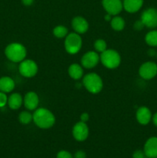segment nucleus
I'll list each match as a JSON object with an SVG mask.
<instances>
[{
  "mask_svg": "<svg viewBox=\"0 0 157 158\" xmlns=\"http://www.w3.org/2000/svg\"><path fill=\"white\" fill-rule=\"evenodd\" d=\"M32 117L35 124L42 129H49L55 124V116L50 110L46 108H38L35 110Z\"/></svg>",
  "mask_w": 157,
  "mask_h": 158,
  "instance_id": "f257e3e1",
  "label": "nucleus"
},
{
  "mask_svg": "<svg viewBox=\"0 0 157 158\" xmlns=\"http://www.w3.org/2000/svg\"><path fill=\"white\" fill-rule=\"evenodd\" d=\"M5 54L10 61L13 63H21L26 56V47L20 43H12L6 46Z\"/></svg>",
  "mask_w": 157,
  "mask_h": 158,
  "instance_id": "f03ea898",
  "label": "nucleus"
},
{
  "mask_svg": "<svg viewBox=\"0 0 157 158\" xmlns=\"http://www.w3.org/2000/svg\"><path fill=\"white\" fill-rule=\"evenodd\" d=\"M83 84L89 93L93 94H99L103 88V80L95 73L86 74L83 79Z\"/></svg>",
  "mask_w": 157,
  "mask_h": 158,
  "instance_id": "7ed1b4c3",
  "label": "nucleus"
},
{
  "mask_svg": "<svg viewBox=\"0 0 157 158\" xmlns=\"http://www.w3.org/2000/svg\"><path fill=\"white\" fill-rule=\"evenodd\" d=\"M100 61L105 67L108 69H115L121 63V56L117 51L114 49H106L100 56Z\"/></svg>",
  "mask_w": 157,
  "mask_h": 158,
  "instance_id": "20e7f679",
  "label": "nucleus"
},
{
  "mask_svg": "<svg viewBox=\"0 0 157 158\" xmlns=\"http://www.w3.org/2000/svg\"><path fill=\"white\" fill-rule=\"evenodd\" d=\"M83 40L76 32H72L66 36L64 46L66 52L69 54H75L81 49Z\"/></svg>",
  "mask_w": 157,
  "mask_h": 158,
  "instance_id": "39448f33",
  "label": "nucleus"
},
{
  "mask_svg": "<svg viewBox=\"0 0 157 158\" xmlns=\"http://www.w3.org/2000/svg\"><path fill=\"white\" fill-rule=\"evenodd\" d=\"M18 71L22 77L31 78L36 75L38 72V66L32 60H24L20 63Z\"/></svg>",
  "mask_w": 157,
  "mask_h": 158,
  "instance_id": "423d86ee",
  "label": "nucleus"
},
{
  "mask_svg": "<svg viewBox=\"0 0 157 158\" xmlns=\"http://www.w3.org/2000/svg\"><path fill=\"white\" fill-rule=\"evenodd\" d=\"M140 19L147 28L154 29L157 27V9L154 8L146 9L142 12Z\"/></svg>",
  "mask_w": 157,
  "mask_h": 158,
  "instance_id": "0eeeda50",
  "label": "nucleus"
},
{
  "mask_svg": "<svg viewBox=\"0 0 157 158\" xmlns=\"http://www.w3.org/2000/svg\"><path fill=\"white\" fill-rule=\"evenodd\" d=\"M139 74L144 80H152L157 75V64L154 62L144 63L139 69Z\"/></svg>",
  "mask_w": 157,
  "mask_h": 158,
  "instance_id": "6e6552de",
  "label": "nucleus"
},
{
  "mask_svg": "<svg viewBox=\"0 0 157 158\" xmlns=\"http://www.w3.org/2000/svg\"><path fill=\"white\" fill-rule=\"evenodd\" d=\"M72 135L77 141H84L89 136V127L83 121L78 122L72 128Z\"/></svg>",
  "mask_w": 157,
  "mask_h": 158,
  "instance_id": "1a4fd4ad",
  "label": "nucleus"
},
{
  "mask_svg": "<svg viewBox=\"0 0 157 158\" xmlns=\"http://www.w3.org/2000/svg\"><path fill=\"white\" fill-rule=\"evenodd\" d=\"M100 60V56L95 51H89L83 56L81 59L82 66L86 69H92L97 66Z\"/></svg>",
  "mask_w": 157,
  "mask_h": 158,
  "instance_id": "9d476101",
  "label": "nucleus"
},
{
  "mask_svg": "<svg viewBox=\"0 0 157 158\" xmlns=\"http://www.w3.org/2000/svg\"><path fill=\"white\" fill-rule=\"evenodd\" d=\"M102 4L106 12L111 15H118L123 9L121 0H103Z\"/></svg>",
  "mask_w": 157,
  "mask_h": 158,
  "instance_id": "9b49d317",
  "label": "nucleus"
},
{
  "mask_svg": "<svg viewBox=\"0 0 157 158\" xmlns=\"http://www.w3.org/2000/svg\"><path fill=\"white\" fill-rule=\"evenodd\" d=\"M145 154L149 158H157V137H152L148 139L145 143L144 149Z\"/></svg>",
  "mask_w": 157,
  "mask_h": 158,
  "instance_id": "f8f14e48",
  "label": "nucleus"
},
{
  "mask_svg": "<svg viewBox=\"0 0 157 158\" xmlns=\"http://www.w3.org/2000/svg\"><path fill=\"white\" fill-rule=\"evenodd\" d=\"M72 27L76 33L83 34L89 29V23L83 17L75 16L72 20Z\"/></svg>",
  "mask_w": 157,
  "mask_h": 158,
  "instance_id": "ddd939ff",
  "label": "nucleus"
},
{
  "mask_svg": "<svg viewBox=\"0 0 157 158\" xmlns=\"http://www.w3.org/2000/svg\"><path fill=\"white\" fill-rule=\"evenodd\" d=\"M25 107L29 110H34L38 107L39 99L38 95L35 92H28L25 95L24 100H23Z\"/></svg>",
  "mask_w": 157,
  "mask_h": 158,
  "instance_id": "4468645a",
  "label": "nucleus"
},
{
  "mask_svg": "<svg viewBox=\"0 0 157 158\" xmlns=\"http://www.w3.org/2000/svg\"><path fill=\"white\" fill-rule=\"evenodd\" d=\"M152 113L146 106H141L136 111V120L142 125H147L152 120Z\"/></svg>",
  "mask_w": 157,
  "mask_h": 158,
  "instance_id": "2eb2a0df",
  "label": "nucleus"
},
{
  "mask_svg": "<svg viewBox=\"0 0 157 158\" xmlns=\"http://www.w3.org/2000/svg\"><path fill=\"white\" fill-rule=\"evenodd\" d=\"M143 0H124L123 2V8L129 13L137 12L142 8Z\"/></svg>",
  "mask_w": 157,
  "mask_h": 158,
  "instance_id": "dca6fc26",
  "label": "nucleus"
},
{
  "mask_svg": "<svg viewBox=\"0 0 157 158\" xmlns=\"http://www.w3.org/2000/svg\"><path fill=\"white\" fill-rule=\"evenodd\" d=\"M15 88V82L11 77H3L0 78V91L3 93H9Z\"/></svg>",
  "mask_w": 157,
  "mask_h": 158,
  "instance_id": "f3484780",
  "label": "nucleus"
},
{
  "mask_svg": "<svg viewBox=\"0 0 157 158\" xmlns=\"http://www.w3.org/2000/svg\"><path fill=\"white\" fill-rule=\"evenodd\" d=\"M22 97L18 93H14L8 98V104L12 110H17L22 104Z\"/></svg>",
  "mask_w": 157,
  "mask_h": 158,
  "instance_id": "a211bd4d",
  "label": "nucleus"
},
{
  "mask_svg": "<svg viewBox=\"0 0 157 158\" xmlns=\"http://www.w3.org/2000/svg\"><path fill=\"white\" fill-rule=\"evenodd\" d=\"M68 73H69V75L71 78L78 80L83 77V69L80 65L77 64V63H73V64H71L69 66Z\"/></svg>",
  "mask_w": 157,
  "mask_h": 158,
  "instance_id": "6ab92c4d",
  "label": "nucleus"
},
{
  "mask_svg": "<svg viewBox=\"0 0 157 158\" xmlns=\"http://www.w3.org/2000/svg\"><path fill=\"white\" fill-rule=\"evenodd\" d=\"M111 26L115 31H122L125 27V20L122 17L116 16L111 19Z\"/></svg>",
  "mask_w": 157,
  "mask_h": 158,
  "instance_id": "aec40b11",
  "label": "nucleus"
},
{
  "mask_svg": "<svg viewBox=\"0 0 157 158\" xmlns=\"http://www.w3.org/2000/svg\"><path fill=\"white\" fill-rule=\"evenodd\" d=\"M146 44L152 47H157V30H152L147 32L145 36Z\"/></svg>",
  "mask_w": 157,
  "mask_h": 158,
  "instance_id": "412c9836",
  "label": "nucleus"
},
{
  "mask_svg": "<svg viewBox=\"0 0 157 158\" xmlns=\"http://www.w3.org/2000/svg\"><path fill=\"white\" fill-rule=\"evenodd\" d=\"M53 35L56 38H64V37H66L68 35V29L63 26H56L53 29Z\"/></svg>",
  "mask_w": 157,
  "mask_h": 158,
  "instance_id": "4be33fe9",
  "label": "nucleus"
},
{
  "mask_svg": "<svg viewBox=\"0 0 157 158\" xmlns=\"http://www.w3.org/2000/svg\"><path fill=\"white\" fill-rule=\"evenodd\" d=\"M32 120H33V117L29 111H22L18 115V120L22 124H29Z\"/></svg>",
  "mask_w": 157,
  "mask_h": 158,
  "instance_id": "5701e85b",
  "label": "nucleus"
},
{
  "mask_svg": "<svg viewBox=\"0 0 157 158\" xmlns=\"http://www.w3.org/2000/svg\"><path fill=\"white\" fill-rule=\"evenodd\" d=\"M94 48H95V51L102 53L107 49V44H106L105 40H95V43H94Z\"/></svg>",
  "mask_w": 157,
  "mask_h": 158,
  "instance_id": "b1692460",
  "label": "nucleus"
},
{
  "mask_svg": "<svg viewBox=\"0 0 157 158\" xmlns=\"http://www.w3.org/2000/svg\"><path fill=\"white\" fill-rule=\"evenodd\" d=\"M8 103V98L6 94L0 91V107H3Z\"/></svg>",
  "mask_w": 157,
  "mask_h": 158,
  "instance_id": "393cba45",
  "label": "nucleus"
},
{
  "mask_svg": "<svg viewBox=\"0 0 157 158\" xmlns=\"http://www.w3.org/2000/svg\"><path fill=\"white\" fill-rule=\"evenodd\" d=\"M56 158H73L72 155L66 151H61L57 154Z\"/></svg>",
  "mask_w": 157,
  "mask_h": 158,
  "instance_id": "a878e982",
  "label": "nucleus"
},
{
  "mask_svg": "<svg viewBox=\"0 0 157 158\" xmlns=\"http://www.w3.org/2000/svg\"><path fill=\"white\" fill-rule=\"evenodd\" d=\"M144 27H145V25L143 24V23L141 21V19L135 21L133 25V28L137 31L142 30V29H143V28Z\"/></svg>",
  "mask_w": 157,
  "mask_h": 158,
  "instance_id": "bb28decb",
  "label": "nucleus"
},
{
  "mask_svg": "<svg viewBox=\"0 0 157 158\" xmlns=\"http://www.w3.org/2000/svg\"><path fill=\"white\" fill-rule=\"evenodd\" d=\"M132 158H149L146 156L144 151H140V150H138V151H135L132 154Z\"/></svg>",
  "mask_w": 157,
  "mask_h": 158,
  "instance_id": "cd10ccee",
  "label": "nucleus"
},
{
  "mask_svg": "<svg viewBox=\"0 0 157 158\" xmlns=\"http://www.w3.org/2000/svg\"><path fill=\"white\" fill-rule=\"evenodd\" d=\"M75 158H86V154L83 151H78L75 152V155H74Z\"/></svg>",
  "mask_w": 157,
  "mask_h": 158,
  "instance_id": "c85d7f7f",
  "label": "nucleus"
},
{
  "mask_svg": "<svg viewBox=\"0 0 157 158\" xmlns=\"http://www.w3.org/2000/svg\"><path fill=\"white\" fill-rule=\"evenodd\" d=\"M80 119H81V121L84 122V123L87 122L89 120V114H87V113H83V114H82L81 116H80Z\"/></svg>",
  "mask_w": 157,
  "mask_h": 158,
  "instance_id": "c756f323",
  "label": "nucleus"
},
{
  "mask_svg": "<svg viewBox=\"0 0 157 158\" xmlns=\"http://www.w3.org/2000/svg\"><path fill=\"white\" fill-rule=\"evenodd\" d=\"M157 52H155V50L154 49H152V48H151V49H149V50H148V55L149 56H156Z\"/></svg>",
  "mask_w": 157,
  "mask_h": 158,
  "instance_id": "7c9ffc66",
  "label": "nucleus"
},
{
  "mask_svg": "<svg viewBox=\"0 0 157 158\" xmlns=\"http://www.w3.org/2000/svg\"><path fill=\"white\" fill-rule=\"evenodd\" d=\"M34 0H22V2L24 6H29L33 3Z\"/></svg>",
  "mask_w": 157,
  "mask_h": 158,
  "instance_id": "2f4dec72",
  "label": "nucleus"
},
{
  "mask_svg": "<svg viewBox=\"0 0 157 158\" xmlns=\"http://www.w3.org/2000/svg\"><path fill=\"white\" fill-rule=\"evenodd\" d=\"M152 122H153L154 125H155V127H157V113H155V114L152 116Z\"/></svg>",
  "mask_w": 157,
  "mask_h": 158,
  "instance_id": "473e14b6",
  "label": "nucleus"
},
{
  "mask_svg": "<svg viewBox=\"0 0 157 158\" xmlns=\"http://www.w3.org/2000/svg\"><path fill=\"white\" fill-rule=\"evenodd\" d=\"M111 19H111V15H109V14H106V15H105V20H106V21H111Z\"/></svg>",
  "mask_w": 157,
  "mask_h": 158,
  "instance_id": "72a5a7b5",
  "label": "nucleus"
},
{
  "mask_svg": "<svg viewBox=\"0 0 157 158\" xmlns=\"http://www.w3.org/2000/svg\"><path fill=\"white\" fill-rule=\"evenodd\" d=\"M156 56H157V54H156Z\"/></svg>",
  "mask_w": 157,
  "mask_h": 158,
  "instance_id": "f704fd0d",
  "label": "nucleus"
}]
</instances>
